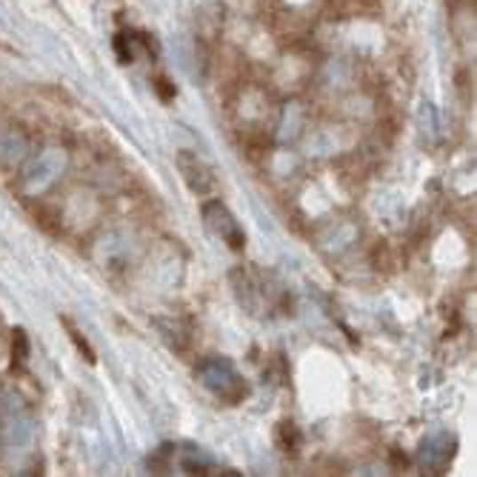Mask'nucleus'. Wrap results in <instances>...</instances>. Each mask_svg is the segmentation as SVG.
Masks as SVG:
<instances>
[{"label": "nucleus", "mask_w": 477, "mask_h": 477, "mask_svg": "<svg viewBox=\"0 0 477 477\" xmlns=\"http://www.w3.org/2000/svg\"><path fill=\"white\" fill-rule=\"evenodd\" d=\"M197 378H201V383L211 394L232 406L241 403L249 394L246 383L235 372V366L227 361V357H206V361L197 366Z\"/></svg>", "instance_id": "nucleus-1"}, {"label": "nucleus", "mask_w": 477, "mask_h": 477, "mask_svg": "<svg viewBox=\"0 0 477 477\" xmlns=\"http://www.w3.org/2000/svg\"><path fill=\"white\" fill-rule=\"evenodd\" d=\"M203 220H206L209 232L218 235L220 241H227L229 249L241 251L246 246V235L241 229V223L235 220V215L220 201H206L203 203Z\"/></svg>", "instance_id": "nucleus-2"}, {"label": "nucleus", "mask_w": 477, "mask_h": 477, "mask_svg": "<svg viewBox=\"0 0 477 477\" xmlns=\"http://www.w3.org/2000/svg\"><path fill=\"white\" fill-rule=\"evenodd\" d=\"M178 169H180L183 180H187V187H189L197 197H209L211 192L218 189L215 171H211V166L203 161V157H197L195 152L183 149V152L178 155Z\"/></svg>", "instance_id": "nucleus-3"}, {"label": "nucleus", "mask_w": 477, "mask_h": 477, "mask_svg": "<svg viewBox=\"0 0 477 477\" xmlns=\"http://www.w3.org/2000/svg\"><path fill=\"white\" fill-rule=\"evenodd\" d=\"M32 426L29 420L23 417L18 401H4V406H0V437H4L6 443H23L26 437H29Z\"/></svg>", "instance_id": "nucleus-4"}, {"label": "nucleus", "mask_w": 477, "mask_h": 477, "mask_svg": "<svg viewBox=\"0 0 477 477\" xmlns=\"http://www.w3.org/2000/svg\"><path fill=\"white\" fill-rule=\"evenodd\" d=\"M452 446H455V441H449L446 434H437L432 441L423 443V449H420L423 469H429L432 474H441L446 469V463L452 460V452H455Z\"/></svg>", "instance_id": "nucleus-5"}, {"label": "nucleus", "mask_w": 477, "mask_h": 477, "mask_svg": "<svg viewBox=\"0 0 477 477\" xmlns=\"http://www.w3.org/2000/svg\"><path fill=\"white\" fill-rule=\"evenodd\" d=\"M60 166H63V161H58V155H44L41 163H35L32 175H29V189H32V192L46 189L49 183L55 180V175L60 171Z\"/></svg>", "instance_id": "nucleus-6"}, {"label": "nucleus", "mask_w": 477, "mask_h": 477, "mask_svg": "<svg viewBox=\"0 0 477 477\" xmlns=\"http://www.w3.org/2000/svg\"><path fill=\"white\" fill-rule=\"evenodd\" d=\"M26 357H29V340H26L23 329H18L15 338H12V361H15L18 366H23Z\"/></svg>", "instance_id": "nucleus-7"}, {"label": "nucleus", "mask_w": 477, "mask_h": 477, "mask_svg": "<svg viewBox=\"0 0 477 477\" xmlns=\"http://www.w3.org/2000/svg\"><path fill=\"white\" fill-rule=\"evenodd\" d=\"M281 432H283V446H286V452H298V446H300V432L295 429V423H283Z\"/></svg>", "instance_id": "nucleus-8"}]
</instances>
